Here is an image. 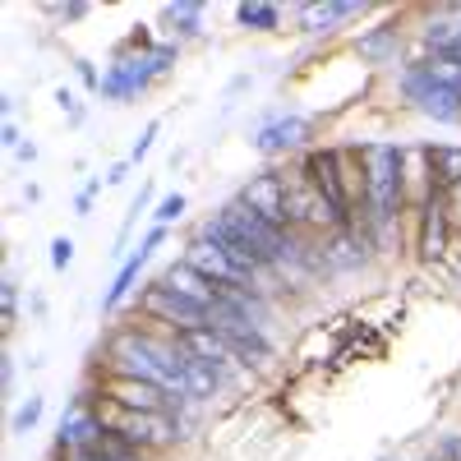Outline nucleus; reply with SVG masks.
I'll return each instance as SVG.
<instances>
[{
	"label": "nucleus",
	"mask_w": 461,
	"mask_h": 461,
	"mask_svg": "<svg viewBox=\"0 0 461 461\" xmlns=\"http://www.w3.org/2000/svg\"><path fill=\"white\" fill-rule=\"evenodd\" d=\"M152 139H158V121H152V125L139 134V143H134V152H130V162H139V158H143V152L152 148Z\"/></svg>",
	"instance_id": "nucleus-27"
},
{
	"label": "nucleus",
	"mask_w": 461,
	"mask_h": 461,
	"mask_svg": "<svg viewBox=\"0 0 461 461\" xmlns=\"http://www.w3.org/2000/svg\"><path fill=\"white\" fill-rule=\"evenodd\" d=\"M434 167H438V185H461V148H438L434 152Z\"/></svg>",
	"instance_id": "nucleus-20"
},
{
	"label": "nucleus",
	"mask_w": 461,
	"mask_h": 461,
	"mask_svg": "<svg viewBox=\"0 0 461 461\" xmlns=\"http://www.w3.org/2000/svg\"><path fill=\"white\" fill-rule=\"evenodd\" d=\"M106 402L125 406V411H148V415H167L171 406V393L158 388V383H143V378H115L106 383Z\"/></svg>",
	"instance_id": "nucleus-9"
},
{
	"label": "nucleus",
	"mask_w": 461,
	"mask_h": 461,
	"mask_svg": "<svg viewBox=\"0 0 461 461\" xmlns=\"http://www.w3.org/2000/svg\"><path fill=\"white\" fill-rule=\"evenodd\" d=\"M185 212V199L180 194H167L162 203H158V212H152V217H158V226H167V221H176Z\"/></svg>",
	"instance_id": "nucleus-25"
},
{
	"label": "nucleus",
	"mask_w": 461,
	"mask_h": 461,
	"mask_svg": "<svg viewBox=\"0 0 461 461\" xmlns=\"http://www.w3.org/2000/svg\"><path fill=\"white\" fill-rule=\"evenodd\" d=\"M199 14H203V5H167V19H176L180 32H189V37L199 32Z\"/></svg>",
	"instance_id": "nucleus-22"
},
{
	"label": "nucleus",
	"mask_w": 461,
	"mask_h": 461,
	"mask_svg": "<svg viewBox=\"0 0 461 461\" xmlns=\"http://www.w3.org/2000/svg\"><path fill=\"white\" fill-rule=\"evenodd\" d=\"M139 304H143L152 319H162V323H171V328H180V332H199V328H208V310H203V304H194V300H185V295L167 291L162 282H158V286H148Z\"/></svg>",
	"instance_id": "nucleus-5"
},
{
	"label": "nucleus",
	"mask_w": 461,
	"mask_h": 461,
	"mask_svg": "<svg viewBox=\"0 0 461 461\" xmlns=\"http://www.w3.org/2000/svg\"><path fill=\"white\" fill-rule=\"evenodd\" d=\"M185 263H189V267H199V273H203L212 286H245V291H254V282H249V277H245L240 267L230 263L217 245H208L203 236H199L194 245H189V258H185Z\"/></svg>",
	"instance_id": "nucleus-11"
},
{
	"label": "nucleus",
	"mask_w": 461,
	"mask_h": 461,
	"mask_svg": "<svg viewBox=\"0 0 461 461\" xmlns=\"http://www.w3.org/2000/svg\"><path fill=\"white\" fill-rule=\"evenodd\" d=\"M236 19H240V28H277V19H282V10L277 5H240L236 10Z\"/></svg>",
	"instance_id": "nucleus-19"
},
{
	"label": "nucleus",
	"mask_w": 461,
	"mask_h": 461,
	"mask_svg": "<svg viewBox=\"0 0 461 461\" xmlns=\"http://www.w3.org/2000/svg\"><path fill=\"white\" fill-rule=\"evenodd\" d=\"M240 203L249 212H258L263 221H273L282 230H291L286 221V189H282V176H254L245 189H240Z\"/></svg>",
	"instance_id": "nucleus-10"
},
{
	"label": "nucleus",
	"mask_w": 461,
	"mask_h": 461,
	"mask_svg": "<svg viewBox=\"0 0 461 461\" xmlns=\"http://www.w3.org/2000/svg\"><path fill=\"white\" fill-rule=\"evenodd\" d=\"M282 189H286V221L291 226H314V230H341L346 226L332 212V203L310 185V176H304V171L282 176Z\"/></svg>",
	"instance_id": "nucleus-3"
},
{
	"label": "nucleus",
	"mask_w": 461,
	"mask_h": 461,
	"mask_svg": "<svg viewBox=\"0 0 461 461\" xmlns=\"http://www.w3.org/2000/svg\"><path fill=\"white\" fill-rule=\"evenodd\" d=\"M102 434H106V429H102L97 411H93V406H84V402H74V406H69V415L60 420V447H69V452H88Z\"/></svg>",
	"instance_id": "nucleus-13"
},
{
	"label": "nucleus",
	"mask_w": 461,
	"mask_h": 461,
	"mask_svg": "<svg viewBox=\"0 0 461 461\" xmlns=\"http://www.w3.org/2000/svg\"><path fill=\"white\" fill-rule=\"evenodd\" d=\"M443 456H447V461H461V438H456V434L443 438Z\"/></svg>",
	"instance_id": "nucleus-33"
},
{
	"label": "nucleus",
	"mask_w": 461,
	"mask_h": 461,
	"mask_svg": "<svg viewBox=\"0 0 461 461\" xmlns=\"http://www.w3.org/2000/svg\"><path fill=\"white\" fill-rule=\"evenodd\" d=\"M162 286L176 291V295H185V300H194V304H203V310H212V300H217V286L199 273V267H189V263H171Z\"/></svg>",
	"instance_id": "nucleus-15"
},
{
	"label": "nucleus",
	"mask_w": 461,
	"mask_h": 461,
	"mask_svg": "<svg viewBox=\"0 0 461 461\" xmlns=\"http://www.w3.org/2000/svg\"><path fill=\"white\" fill-rule=\"evenodd\" d=\"M0 295H5V323H14V310H19V286H14V282H5V291H0Z\"/></svg>",
	"instance_id": "nucleus-29"
},
{
	"label": "nucleus",
	"mask_w": 461,
	"mask_h": 461,
	"mask_svg": "<svg viewBox=\"0 0 461 461\" xmlns=\"http://www.w3.org/2000/svg\"><path fill=\"white\" fill-rule=\"evenodd\" d=\"M125 176H130V162H115V167L106 171V185H121Z\"/></svg>",
	"instance_id": "nucleus-32"
},
{
	"label": "nucleus",
	"mask_w": 461,
	"mask_h": 461,
	"mask_svg": "<svg viewBox=\"0 0 461 461\" xmlns=\"http://www.w3.org/2000/svg\"><path fill=\"white\" fill-rule=\"evenodd\" d=\"M79 79H84V88H97V93H102V79H97V69H93L88 60H79Z\"/></svg>",
	"instance_id": "nucleus-31"
},
{
	"label": "nucleus",
	"mask_w": 461,
	"mask_h": 461,
	"mask_svg": "<svg viewBox=\"0 0 461 461\" xmlns=\"http://www.w3.org/2000/svg\"><path fill=\"white\" fill-rule=\"evenodd\" d=\"M65 111H69V121H84V111H79V102H74V93L69 88H60V97H56Z\"/></svg>",
	"instance_id": "nucleus-30"
},
{
	"label": "nucleus",
	"mask_w": 461,
	"mask_h": 461,
	"mask_svg": "<svg viewBox=\"0 0 461 461\" xmlns=\"http://www.w3.org/2000/svg\"><path fill=\"white\" fill-rule=\"evenodd\" d=\"M208 328L236 351V360H249V365H263L267 356H273V346H267L263 328L245 323V319H230V314H208Z\"/></svg>",
	"instance_id": "nucleus-7"
},
{
	"label": "nucleus",
	"mask_w": 461,
	"mask_h": 461,
	"mask_svg": "<svg viewBox=\"0 0 461 461\" xmlns=\"http://www.w3.org/2000/svg\"><path fill=\"white\" fill-rule=\"evenodd\" d=\"M365 5H351V0H337V5H300L295 10V19H300V28L304 32H323V28H332L337 19H351V14H360Z\"/></svg>",
	"instance_id": "nucleus-18"
},
{
	"label": "nucleus",
	"mask_w": 461,
	"mask_h": 461,
	"mask_svg": "<svg viewBox=\"0 0 461 461\" xmlns=\"http://www.w3.org/2000/svg\"><path fill=\"white\" fill-rule=\"evenodd\" d=\"M97 189H102V180H88V185L79 189V199H74V208H79V212H88V208H93V194H97Z\"/></svg>",
	"instance_id": "nucleus-28"
},
{
	"label": "nucleus",
	"mask_w": 461,
	"mask_h": 461,
	"mask_svg": "<svg viewBox=\"0 0 461 461\" xmlns=\"http://www.w3.org/2000/svg\"><path fill=\"white\" fill-rule=\"evenodd\" d=\"M37 420H42V397H28V402L19 406V415H14V434H28Z\"/></svg>",
	"instance_id": "nucleus-23"
},
{
	"label": "nucleus",
	"mask_w": 461,
	"mask_h": 461,
	"mask_svg": "<svg viewBox=\"0 0 461 461\" xmlns=\"http://www.w3.org/2000/svg\"><path fill=\"white\" fill-rule=\"evenodd\" d=\"M360 158H365V221L374 230V240L388 249L397 217L406 208V199H402V148L369 143Z\"/></svg>",
	"instance_id": "nucleus-1"
},
{
	"label": "nucleus",
	"mask_w": 461,
	"mask_h": 461,
	"mask_svg": "<svg viewBox=\"0 0 461 461\" xmlns=\"http://www.w3.org/2000/svg\"><path fill=\"white\" fill-rule=\"evenodd\" d=\"M180 346H185V351L189 356H199L203 365H212L217 374L230 365V360H236V351H230V346L212 332V328H199V332H180Z\"/></svg>",
	"instance_id": "nucleus-16"
},
{
	"label": "nucleus",
	"mask_w": 461,
	"mask_h": 461,
	"mask_svg": "<svg viewBox=\"0 0 461 461\" xmlns=\"http://www.w3.org/2000/svg\"><path fill=\"white\" fill-rule=\"evenodd\" d=\"M393 51H397V28H383L374 37H360V56H369V60H383Z\"/></svg>",
	"instance_id": "nucleus-21"
},
{
	"label": "nucleus",
	"mask_w": 461,
	"mask_h": 461,
	"mask_svg": "<svg viewBox=\"0 0 461 461\" xmlns=\"http://www.w3.org/2000/svg\"><path fill=\"white\" fill-rule=\"evenodd\" d=\"M158 60H152V51L148 56H139V60H125V65H115L106 79H102V97H111V102H125V97H134V93H143L152 79H158Z\"/></svg>",
	"instance_id": "nucleus-12"
},
{
	"label": "nucleus",
	"mask_w": 461,
	"mask_h": 461,
	"mask_svg": "<svg viewBox=\"0 0 461 461\" xmlns=\"http://www.w3.org/2000/svg\"><path fill=\"white\" fill-rule=\"evenodd\" d=\"M447 208H443V189L438 194L420 208V254H425L429 263L434 258H443V249H447Z\"/></svg>",
	"instance_id": "nucleus-14"
},
{
	"label": "nucleus",
	"mask_w": 461,
	"mask_h": 461,
	"mask_svg": "<svg viewBox=\"0 0 461 461\" xmlns=\"http://www.w3.org/2000/svg\"><path fill=\"white\" fill-rule=\"evenodd\" d=\"M304 176H310V185L319 189V194L332 203V212L346 221L351 217V208H346V189H341V167H337V148H314L310 158H304L300 167Z\"/></svg>",
	"instance_id": "nucleus-8"
},
{
	"label": "nucleus",
	"mask_w": 461,
	"mask_h": 461,
	"mask_svg": "<svg viewBox=\"0 0 461 461\" xmlns=\"http://www.w3.org/2000/svg\"><path fill=\"white\" fill-rule=\"evenodd\" d=\"M443 208H447V226H461V185L443 189Z\"/></svg>",
	"instance_id": "nucleus-26"
},
{
	"label": "nucleus",
	"mask_w": 461,
	"mask_h": 461,
	"mask_svg": "<svg viewBox=\"0 0 461 461\" xmlns=\"http://www.w3.org/2000/svg\"><path fill=\"white\" fill-rule=\"evenodd\" d=\"M304 134H310V121L286 115V121H277V125H263V130L254 134V148H258V152H286V148H295Z\"/></svg>",
	"instance_id": "nucleus-17"
},
{
	"label": "nucleus",
	"mask_w": 461,
	"mask_h": 461,
	"mask_svg": "<svg viewBox=\"0 0 461 461\" xmlns=\"http://www.w3.org/2000/svg\"><path fill=\"white\" fill-rule=\"evenodd\" d=\"M69 258H74V240H69V236H56V240H51V267H56V273H65Z\"/></svg>",
	"instance_id": "nucleus-24"
},
{
	"label": "nucleus",
	"mask_w": 461,
	"mask_h": 461,
	"mask_svg": "<svg viewBox=\"0 0 461 461\" xmlns=\"http://www.w3.org/2000/svg\"><path fill=\"white\" fill-rule=\"evenodd\" d=\"M402 93H406V102H415L420 111L434 115V121H443V125L461 121V93H456V88L434 84L420 65H411V69L402 74Z\"/></svg>",
	"instance_id": "nucleus-4"
},
{
	"label": "nucleus",
	"mask_w": 461,
	"mask_h": 461,
	"mask_svg": "<svg viewBox=\"0 0 461 461\" xmlns=\"http://www.w3.org/2000/svg\"><path fill=\"white\" fill-rule=\"evenodd\" d=\"M97 420H102V429L106 434H115V438H125L130 447H167L171 438H176V425L167 415H148V411H125V406H115V402H106L102 397V406H97Z\"/></svg>",
	"instance_id": "nucleus-2"
},
{
	"label": "nucleus",
	"mask_w": 461,
	"mask_h": 461,
	"mask_svg": "<svg viewBox=\"0 0 461 461\" xmlns=\"http://www.w3.org/2000/svg\"><path fill=\"white\" fill-rule=\"evenodd\" d=\"M434 152L429 148H402V199L406 208H425L438 189H434Z\"/></svg>",
	"instance_id": "nucleus-6"
}]
</instances>
